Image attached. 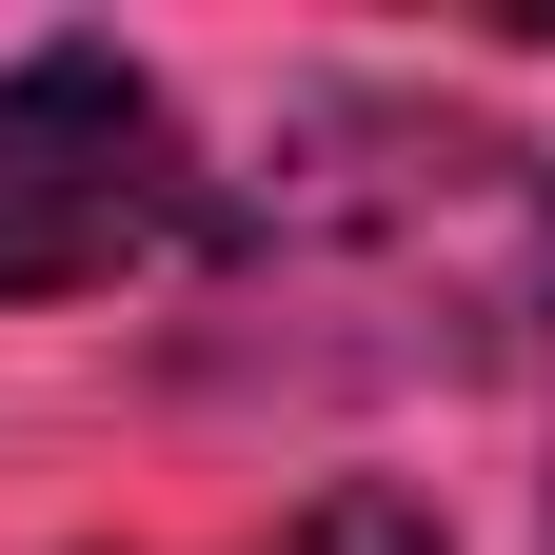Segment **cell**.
Returning a JSON list of instances; mask_svg holds the SVG:
<instances>
[{
	"instance_id": "cell-1",
	"label": "cell",
	"mask_w": 555,
	"mask_h": 555,
	"mask_svg": "<svg viewBox=\"0 0 555 555\" xmlns=\"http://www.w3.org/2000/svg\"><path fill=\"white\" fill-rule=\"evenodd\" d=\"M535 358H555V159L437 100L298 119L179 298V377L219 397H476Z\"/></svg>"
},
{
	"instance_id": "cell-2",
	"label": "cell",
	"mask_w": 555,
	"mask_h": 555,
	"mask_svg": "<svg viewBox=\"0 0 555 555\" xmlns=\"http://www.w3.org/2000/svg\"><path fill=\"white\" fill-rule=\"evenodd\" d=\"M198 219V139L119 40L0 60V298H100Z\"/></svg>"
},
{
	"instance_id": "cell-3",
	"label": "cell",
	"mask_w": 555,
	"mask_h": 555,
	"mask_svg": "<svg viewBox=\"0 0 555 555\" xmlns=\"http://www.w3.org/2000/svg\"><path fill=\"white\" fill-rule=\"evenodd\" d=\"M278 555H456V535L416 516V496H377V476H358V496H318V516L278 535Z\"/></svg>"
}]
</instances>
